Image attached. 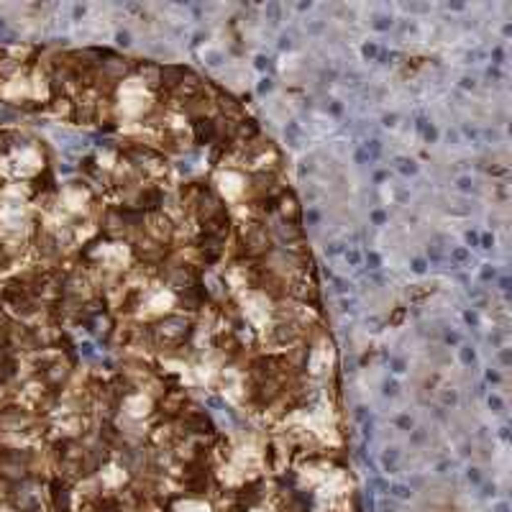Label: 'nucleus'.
I'll use <instances>...</instances> for the list:
<instances>
[{
    "instance_id": "obj_1",
    "label": "nucleus",
    "mask_w": 512,
    "mask_h": 512,
    "mask_svg": "<svg viewBox=\"0 0 512 512\" xmlns=\"http://www.w3.org/2000/svg\"><path fill=\"white\" fill-rule=\"evenodd\" d=\"M192 128H195L197 144H213V141L218 138V126H215L210 118H195Z\"/></svg>"
},
{
    "instance_id": "obj_2",
    "label": "nucleus",
    "mask_w": 512,
    "mask_h": 512,
    "mask_svg": "<svg viewBox=\"0 0 512 512\" xmlns=\"http://www.w3.org/2000/svg\"><path fill=\"white\" fill-rule=\"evenodd\" d=\"M461 358H464V361L469 364V361H474V351H469V349H464L461 351Z\"/></svg>"
},
{
    "instance_id": "obj_3",
    "label": "nucleus",
    "mask_w": 512,
    "mask_h": 512,
    "mask_svg": "<svg viewBox=\"0 0 512 512\" xmlns=\"http://www.w3.org/2000/svg\"><path fill=\"white\" fill-rule=\"evenodd\" d=\"M384 392H387V394H394V392H397V384H394V382H387V384H384Z\"/></svg>"
},
{
    "instance_id": "obj_4",
    "label": "nucleus",
    "mask_w": 512,
    "mask_h": 512,
    "mask_svg": "<svg viewBox=\"0 0 512 512\" xmlns=\"http://www.w3.org/2000/svg\"><path fill=\"white\" fill-rule=\"evenodd\" d=\"M453 259H458V261H466V251H464V249L453 251Z\"/></svg>"
},
{
    "instance_id": "obj_5",
    "label": "nucleus",
    "mask_w": 512,
    "mask_h": 512,
    "mask_svg": "<svg viewBox=\"0 0 512 512\" xmlns=\"http://www.w3.org/2000/svg\"><path fill=\"white\" fill-rule=\"evenodd\" d=\"M458 187H461V190H469V187H471V182H469L466 177H461V179H458Z\"/></svg>"
},
{
    "instance_id": "obj_6",
    "label": "nucleus",
    "mask_w": 512,
    "mask_h": 512,
    "mask_svg": "<svg viewBox=\"0 0 512 512\" xmlns=\"http://www.w3.org/2000/svg\"><path fill=\"white\" fill-rule=\"evenodd\" d=\"M394 494H397V497H407L410 492L405 489V486H394Z\"/></svg>"
},
{
    "instance_id": "obj_7",
    "label": "nucleus",
    "mask_w": 512,
    "mask_h": 512,
    "mask_svg": "<svg viewBox=\"0 0 512 512\" xmlns=\"http://www.w3.org/2000/svg\"><path fill=\"white\" fill-rule=\"evenodd\" d=\"M349 261H351V264H358V254H356V251L349 254Z\"/></svg>"
},
{
    "instance_id": "obj_8",
    "label": "nucleus",
    "mask_w": 512,
    "mask_h": 512,
    "mask_svg": "<svg viewBox=\"0 0 512 512\" xmlns=\"http://www.w3.org/2000/svg\"><path fill=\"white\" fill-rule=\"evenodd\" d=\"M374 51H377L374 46H364V57H371V54H374Z\"/></svg>"
},
{
    "instance_id": "obj_9",
    "label": "nucleus",
    "mask_w": 512,
    "mask_h": 512,
    "mask_svg": "<svg viewBox=\"0 0 512 512\" xmlns=\"http://www.w3.org/2000/svg\"><path fill=\"white\" fill-rule=\"evenodd\" d=\"M413 269H415V272H422L425 266H422V261H415V264H413Z\"/></svg>"
}]
</instances>
